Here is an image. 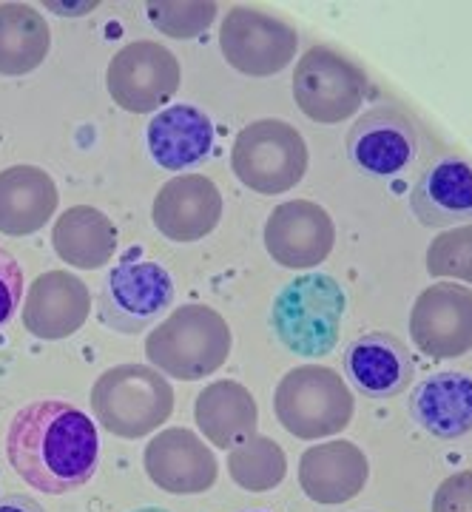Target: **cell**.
<instances>
[{
	"label": "cell",
	"instance_id": "6da1fadb",
	"mask_svg": "<svg viewBox=\"0 0 472 512\" xmlns=\"http://www.w3.org/2000/svg\"><path fill=\"white\" fill-rule=\"evenodd\" d=\"M6 458L32 490L46 495L74 493L97 473V427L74 404L37 399L20 407L9 421Z\"/></svg>",
	"mask_w": 472,
	"mask_h": 512
},
{
	"label": "cell",
	"instance_id": "7a4b0ae2",
	"mask_svg": "<svg viewBox=\"0 0 472 512\" xmlns=\"http://www.w3.org/2000/svg\"><path fill=\"white\" fill-rule=\"evenodd\" d=\"M231 345V328L222 313L208 305H182L148 333L146 356L165 379L200 382L228 362Z\"/></svg>",
	"mask_w": 472,
	"mask_h": 512
},
{
	"label": "cell",
	"instance_id": "3957f363",
	"mask_svg": "<svg viewBox=\"0 0 472 512\" xmlns=\"http://www.w3.org/2000/svg\"><path fill=\"white\" fill-rule=\"evenodd\" d=\"M347 313L345 288L330 274H302L276 293L271 325L276 339L296 356H327L336 348Z\"/></svg>",
	"mask_w": 472,
	"mask_h": 512
},
{
	"label": "cell",
	"instance_id": "277c9868",
	"mask_svg": "<svg viewBox=\"0 0 472 512\" xmlns=\"http://www.w3.org/2000/svg\"><path fill=\"white\" fill-rule=\"evenodd\" d=\"M94 419L120 439H143L174 413V387L148 365L109 367L91 387Z\"/></svg>",
	"mask_w": 472,
	"mask_h": 512
},
{
	"label": "cell",
	"instance_id": "5b68a950",
	"mask_svg": "<svg viewBox=\"0 0 472 512\" xmlns=\"http://www.w3.org/2000/svg\"><path fill=\"white\" fill-rule=\"evenodd\" d=\"M356 399L345 379L322 365L288 370L273 393L276 421L296 439L316 441L342 433L353 421Z\"/></svg>",
	"mask_w": 472,
	"mask_h": 512
},
{
	"label": "cell",
	"instance_id": "8992f818",
	"mask_svg": "<svg viewBox=\"0 0 472 512\" xmlns=\"http://www.w3.org/2000/svg\"><path fill=\"white\" fill-rule=\"evenodd\" d=\"M174 296V279L163 265L143 259L140 248H131L106 276L97 296V319L114 333L137 336L174 305Z\"/></svg>",
	"mask_w": 472,
	"mask_h": 512
},
{
	"label": "cell",
	"instance_id": "52a82bcc",
	"mask_svg": "<svg viewBox=\"0 0 472 512\" xmlns=\"http://www.w3.org/2000/svg\"><path fill=\"white\" fill-rule=\"evenodd\" d=\"M231 165L239 183L273 197L302 183L308 171L305 137L285 120H254L236 134Z\"/></svg>",
	"mask_w": 472,
	"mask_h": 512
},
{
	"label": "cell",
	"instance_id": "ba28073f",
	"mask_svg": "<svg viewBox=\"0 0 472 512\" xmlns=\"http://www.w3.org/2000/svg\"><path fill=\"white\" fill-rule=\"evenodd\" d=\"M370 89L367 74L342 52L330 46H313L299 57L293 69V100L313 123H345L362 109Z\"/></svg>",
	"mask_w": 472,
	"mask_h": 512
},
{
	"label": "cell",
	"instance_id": "9c48e42d",
	"mask_svg": "<svg viewBox=\"0 0 472 512\" xmlns=\"http://www.w3.org/2000/svg\"><path fill=\"white\" fill-rule=\"evenodd\" d=\"M299 35L291 23L254 6H234L219 26L225 63L248 77H271L291 66Z\"/></svg>",
	"mask_w": 472,
	"mask_h": 512
},
{
	"label": "cell",
	"instance_id": "30bf717a",
	"mask_svg": "<svg viewBox=\"0 0 472 512\" xmlns=\"http://www.w3.org/2000/svg\"><path fill=\"white\" fill-rule=\"evenodd\" d=\"M177 55L157 40H134L111 57L106 86L111 100L131 114H151L180 89Z\"/></svg>",
	"mask_w": 472,
	"mask_h": 512
},
{
	"label": "cell",
	"instance_id": "8fae6325",
	"mask_svg": "<svg viewBox=\"0 0 472 512\" xmlns=\"http://www.w3.org/2000/svg\"><path fill=\"white\" fill-rule=\"evenodd\" d=\"M410 336L430 359H458L472 350V291L438 282L418 293L410 311Z\"/></svg>",
	"mask_w": 472,
	"mask_h": 512
},
{
	"label": "cell",
	"instance_id": "7c38bea8",
	"mask_svg": "<svg viewBox=\"0 0 472 512\" xmlns=\"http://www.w3.org/2000/svg\"><path fill=\"white\" fill-rule=\"evenodd\" d=\"M336 242V225L319 202L291 200L276 205L265 222V248L273 262L291 271L322 265Z\"/></svg>",
	"mask_w": 472,
	"mask_h": 512
},
{
	"label": "cell",
	"instance_id": "4fadbf2b",
	"mask_svg": "<svg viewBox=\"0 0 472 512\" xmlns=\"http://www.w3.org/2000/svg\"><path fill=\"white\" fill-rule=\"evenodd\" d=\"M416 154V126L396 106L370 109L347 134V157L367 177H399Z\"/></svg>",
	"mask_w": 472,
	"mask_h": 512
},
{
	"label": "cell",
	"instance_id": "5bb4252c",
	"mask_svg": "<svg viewBox=\"0 0 472 512\" xmlns=\"http://www.w3.org/2000/svg\"><path fill=\"white\" fill-rule=\"evenodd\" d=\"M148 478L171 495L208 493L219 476L214 450L188 427H168L146 444Z\"/></svg>",
	"mask_w": 472,
	"mask_h": 512
},
{
	"label": "cell",
	"instance_id": "9a60e30c",
	"mask_svg": "<svg viewBox=\"0 0 472 512\" xmlns=\"http://www.w3.org/2000/svg\"><path fill=\"white\" fill-rule=\"evenodd\" d=\"M91 293L72 271H46L29 285L23 302V328L37 339L60 342L86 325Z\"/></svg>",
	"mask_w": 472,
	"mask_h": 512
},
{
	"label": "cell",
	"instance_id": "2e32d148",
	"mask_svg": "<svg viewBox=\"0 0 472 512\" xmlns=\"http://www.w3.org/2000/svg\"><path fill=\"white\" fill-rule=\"evenodd\" d=\"M151 217L165 239L197 242L219 225L222 194L214 180L202 174H180L157 191Z\"/></svg>",
	"mask_w": 472,
	"mask_h": 512
},
{
	"label": "cell",
	"instance_id": "e0dca14e",
	"mask_svg": "<svg viewBox=\"0 0 472 512\" xmlns=\"http://www.w3.org/2000/svg\"><path fill=\"white\" fill-rule=\"evenodd\" d=\"M416 373L407 345L393 333H364L345 350V376L367 399H393L404 393Z\"/></svg>",
	"mask_w": 472,
	"mask_h": 512
},
{
	"label": "cell",
	"instance_id": "ac0fdd59",
	"mask_svg": "<svg viewBox=\"0 0 472 512\" xmlns=\"http://www.w3.org/2000/svg\"><path fill=\"white\" fill-rule=\"evenodd\" d=\"M370 478V464L353 441L313 444L299 458V487L310 501L336 507L353 501Z\"/></svg>",
	"mask_w": 472,
	"mask_h": 512
},
{
	"label": "cell",
	"instance_id": "d6986e66",
	"mask_svg": "<svg viewBox=\"0 0 472 512\" xmlns=\"http://www.w3.org/2000/svg\"><path fill=\"white\" fill-rule=\"evenodd\" d=\"M57 185L37 165H12L0 171V234L29 237L55 217Z\"/></svg>",
	"mask_w": 472,
	"mask_h": 512
},
{
	"label": "cell",
	"instance_id": "ffe728a7",
	"mask_svg": "<svg viewBox=\"0 0 472 512\" xmlns=\"http://www.w3.org/2000/svg\"><path fill=\"white\" fill-rule=\"evenodd\" d=\"M410 208L427 228L472 222V165L461 157H444L430 165L410 194Z\"/></svg>",
	"mask_w": 472,
	"mask_h": 512
},
{
	"label": "cell",
	"instance_id": "44dd1931",
	"mask_svg": "<svg viewBox=\"0 0 472 512\" xmlns=\"http://www.w3.org/2000/svg\"><path fill=\"white\" fill-rule=\"evenodd\" d=\"M148 151L165 171H185L200 165L214 148L211 117L191 103L168 106L148 123Z\"/></svg>",
	"mask_w": 472,
	"mask_h": 512
},
{
	"label": "cell",
	"instance_id": "7402d4cb",
	"mask_svg": "<svg viewBox=\"0 0 472 512\" xmlns=\"http://www.w3.org/2000/svg\"><path fill=\"white\" fill-rule=\"evenodd\" d=\"M410 416L436 439H461L472 430V379L467 373H433L413 387Z\"/></svg>",
	"mask_w": 472,
	"mask_h": 512
},
{
	"label": "cell",
	"instance_id": "603a6c76",
	"mask_svg": "<svg viewBox=\"0 0 472 512\" xmlns=\"http://www.w3.org/2000/svg\"><path fill=\"white\" fill-rule=\"evenodd\" d=\"M194 419L205 439L219 450H231L242 439L254 436L259 427V407L245 384L219 379L202 387Z\"/></svg>",
	"mask_w": 472,
	"mask_h": 512
},
{
	"label": "cell",
	"instance_id": "cb8c5ba5",
	"mask_svg": "<svg viewBox=\"0 0 472 512\" xmlns=\"http://www.w3.org/2000/svg\"><path fill=\"white\" fill-rule=\"evenodd\" d=\"M117 225L94 205H72L55 220L52 245L77 271H97L117 254Z\"/></svg>",
	"mask_w": 472,
	"mask_h": 512
},
{
	"label": "cell",
	"instance_id": "d4e9b609",
	"mask_svg": "<svg viewBox=\"0 0 472 512\" xmlns=\"http://www.w3.org/2000/svg\"><path fill=\"white\" fill-rule=\"evenodd\" d=\"M52 32L46 18L26 3H0V74L23 77L49 57Z\"/></svg>",
	"mask_w": 472,
	"mask_h": 512
},
{
	"label": "cell",
	"instance_id": "484cf974",
	"mask_svg": "<svg viewBox=\"0 0 472 512\" xmlns=\"http://www.w3.org/2000/svg\"><path fill=\"white\" fill-rule=\"evenodd\" d=\"M228 473L248 493H268L288 476V456L279 441L254 433L228 450Z\"/></svg>",
	"mask_w": 472,
	"mask_h": 512
},
{
	"label": "cell",
	"instance_id": "4316f807",
	"mask_svg": "<svg viewBox=\"0 0 472 512\" xmlns=\"http://www.w3.org/2000/svg\"><path fill=\"white\" fill-rule=\"evenodd\" d=\"M146 12L157 32L174 40H194L217 20L219 6L208 0H154Z\"/></svg>",
	"mask_w": 472,
	"mask_h": 512
},
{
	"label": "cell",
	"instance_id": "83f0119b",
	"mask_svg": "<svg viewBox=\"0 0 472 512\" xmlns=\"http://www.w3.org/2000/svg\"><path fill=\"white\" fill-rule=\"evenodd\" d=\"M427 271L433 279H458L472 285V225H458L430 242Z\"/></svg>",
	"mask_w": 472,
	"mask_h": 512
},
{
	"label": "cell",
	"instance_id": "f1b7e54d",
	"mask_svg": "<svg viewBox=\"0 0 472 512\" xmlns=\"http://www.w3.org/2000/svg\"><path fill=\"white\" fill-rule=\"evenodd\" d=\"M23 288L26 282H23L20 262L0 245V325H6L20 308Z\"/></svg>",
	"mask_w": 472,
	"mask_h": 512
},
{
	"label": "cell",
	"instance_id": "f546056e",
	"mask_svg": "<svg viewBox=\"0 0 472 512\" xmlns=\"http://www.w3.org/2000/svg\"><path fill=\"white\" fill-rule=\"evenodd\" d=\"M433 512H472V470L441 481L433 495Z\"/></svg>",
	"mask_w": 472,
	"mask_h": 512
},
{
	"label": "cell",
	"instance_id": "4dcf8cb0",
	"mask_svg": "<svg viewBox=\"0 0 472 512\" xmlns=\"http://www.w3.org/2000/svg\"><path fill=\"white\" fill-rule=\"evenodd\" d=\"M0 512H46L40 504H37L32 495H3L0 498Z\"/></svg>",
	"mask_w": 472,
	"mask_h": 512
},
{
	"label": "cell",
	"instance_id": "1f68e13d",
	"mask_svg": "<svg viewBox=\"0 0 472 512\" xmlns=\"http://www.w3.org/2000/svg\"><path fill=\"white\" fill-rule=\"evenodd\" d=\"M134 512H168V510H163V507H140V510H134Z\"/></svg>",
	"mask_w": 472,
	"mask_h": 512
}]
</instances>
